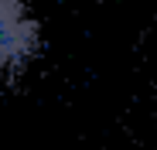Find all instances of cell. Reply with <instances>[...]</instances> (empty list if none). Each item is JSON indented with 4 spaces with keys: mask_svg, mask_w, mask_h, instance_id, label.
Segmentation results:
<instances>
[{
    "mask_svg": "<svg viewBox=\"0 0 157 150\" xmlns=\"http://www.w3.org/2000/svg\"><path fill=\"white\" fill-rule=\"evenodd\" d=\"M38 21L31 17L24 0H0V79L17 72L38 51Z\"/></svg>",
    "mask_w": 157,
    "mask_h": 150,
    "instance_id": "obj_1",
    "label": "cell"
}]
</instances>
